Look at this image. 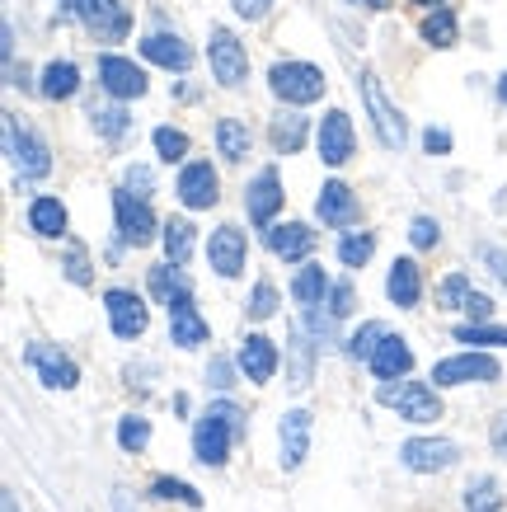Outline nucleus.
Instances as JSON below:
<instances>
[{
    "mask_svg": "<svg viewBox=\"0 0 507 512\" xmlns=\"http://www.w3.org/2000/svg\"><path fill=\"white\" fill-rule=\"evenodd\" d=\"M235 10H240V15L245 19H263L268 15V5H273V0H231Z\"/></svg>",
    "mask_w": 507,
    "mask_h": 512,
    "instance_id": "51",
    "label": "nucleus"
},
{
    "mask_svg": "<svg viewBox=\"0 0 507 512\" xmlns=\"http://www.w3.org/2000/svg\"><path fill=\"white\" fill-rule=\"evenodd\" d=\"M216 198H221V179H216L212 165H207V160L184 165V174H179V202L193 207V212H202V207H212Z\"/></svg>",
    "mask_w": 507,
    "mask_h": 512,
    "instance_id": "14",
    "label": "nucleus"
},
{
    "mask_svg": "<svg viewBox=\"0 0 507 512\" xmlns=\"http://www.w3.org/2000/svg\"><path fill=\"white\" fill-rule=\"evenodd\" d=\"M465 508H470V512H498V508H503V494H498V484H493V480L470 484V494H465Z\"/></svg>",
    "mask_w": 507,
    "mask_h": 512,
    "instance_id": "37",
    "label": "nucleus"
},
{
    "mask_svg": "<svg viewBox=\"0 0 507 512\" xmlns=\"http://www.w3.org/2000/svg\"><path fill=\"white\" fill-rule=\"evenodd\" d=\"M141 57L155 66H165V71H188L193 66V52L179 33H151L146 43H141Z\"/></svg>",
    "mask_w": 507,
    "mask_h": 512,
    "instance_id": "20",
    "label": "nucleus"
},
{
    "mask_svg": "<svg viewBox=\"0 0 507 512\" xmlns=\"http://www.w3.org/2000/svg\"><path fill=\"white\" fill-rule=\"evenodd\" d=\"M207 57H212V76L226 85V90H240L249 76V57L240 38L231 29H212V43H207Z\"/></svg>",
    "mask_w": 507,
    "mask_h": 512,
    "instance_id": "7",
    "label": "nucleus"
},
{
    "mask_svg": "<svg viewBox=\"0 0 507 512\" xmlns=\"http://www.w3.org/2000/svg\"><path fill=\"white\" fill-rule=\"evenodd\" d=\"M127 188H137V198H146V193H151V170L132 165V170H127Z\"/></svg>",
    "mask_w": 507,
    "mask_h": 512,
    "instance_id": "50",
    "label": "nucleus"
},
{
    "mask_svg": "<svg viewBox=\"0 0 507 512\" xmlns=\"http://www.w3.org/2000/svg\"><path fill=\"white\" fill-rule=\"evenodd\" d=\"M151 498H179V503H188V508H202V494L193 489V484H184V480H155Z\"/></svg>",
    "mask_w": 507,
    "mask_h": 512,
    "instance_id": "40",
    "label": "nucleus"
},
{
    "mask_svg": "<svg viewBox=\"0 0 507 512\" xmlns=\"http://www.w3.org/2000/svg\"><path fill=\"white\" fill-rule=\"evenodd\" d=\"M315 212H320L329 226H348V221L357 217V198H353V188L348 184H324V193H320V202H315Z\"/></svg>",
    "mask_w": 507,
    "mask_h": 512,
    "instance_id": "24",
    "label": "nucleus"
},
{
    "mask_svg": "<svg viewBox=\"0 0 507 512\" xmlns=\"http://www.w3.org/2000/svg\"><path fill=\"white\" fill-rule=\"evenodd\" d=\"M155 151H160V160H184L188 156V137L184 132H174V127H155Z\"/></svg>",
    "mask_w": 507,
    "mask_h": 512,
    "instance_id": "38",
    "label": "nucleus"
},
{
    "mask_svg": "<svg viewBox=\"0 0 507 512\" xmlns=\"http://www.w3.org/2000/svg\"><path fill=\"white\" fill-rule=\"evenodd\" d=\"M498 99H503V104H507V76L498 80Z\"/></svg>",
    "mask_w": 507,
    "mask_h": 512,
    "instance_id": "55",
    "label": "nucleus"
},
{
    "mask_svg": "<svg viewBox=\"0 0 507 512\" xmlns=\"http://www.w3.org/2000/svg\"><path fill=\"white\" fill-rule=\"evenodd\" d=\"M29 226L38 235H47V240H57V235L66 231V207H62V198H33Z\"/></svg>",
    "mask_w": 507,
    "mask_h": 512,
    "instance_id": "26",
    "label": "nucleus"
},
{
    "mask_svg": "<svg viewBox=\"0 0 507 512\" xmlns=\"http://www.w3.org/2000/svg\"><path fill=\"white\" fill-rule=\"evenodd\" d=\"M268 249H273L277 259H306L310 249H315V231L301 226V221H287V226H268L263 231Z\"/></svg>",
    "mask_w": 507,
    "mask_h": 512,
    "instance_id": "21",
    "label": "nucleus"
},
{
    "mask_svg": "<svg viewBox=\"0 0 507 512\" xmlns=\"http://www.w3.org/2000/svg\"><path fill=\"white\" fill-rule=\"evenodd\" d=\"M357 94H362V104H367L371 113V123H376V137H381V146H390V151H400L404 137H409V127H404V113L385 99L381 90V80L371 76V71H362L357 76Z\"/></svg>",
    "mask_w": 507,
    "mask_h": 512,
    "instance_id": "3",
    "label": "nucleus"
},
{
    "mask_svg": "<svg viewBox=\"0 0 507 512\" xmlns=\"http://www.w3.org/2000/svg\"><path fill=\"white\" fill-rule=\"evenodd\" d=\"M273 146L282 151V156H292V151H301V141H306V118L301 113H282V118H273Z\"/></svg>",
    "mask_w": 507,
    "mask_h": 512,
    "instance_id": "28",
    "label": "nucleus"
},
{
    "mask_svg": "<svg viewBox=\"0 0 507 512\" xmlns=\"http://www.w3.org/2000/svg\"><path fill=\"white\" fill-rule=\"evenodd\" d=\"M151 292L160 296V301H174V296H184L188 292V278L179 273V264H160V268H151Z\"/></svg>",
    "mask_w": 507,
    "mask_h": 512,
    "instance_id": "31",
    "label": "nucleus"
},
{
    "mask_svg": "<svg viewBox=\"0 0 507 512\" xmlns=\"http://www.w3.org/2000/svg\"><path fill=\"white\" fill-rule=\"evenodd\" d=\"M381 404L400 409V419H409V423H437V419H442V400H437V390L423 386V381L381 386Z\"/></svg>",
    "mask_w": 507,
    "mask_h": 512,
    "instance_id": "6",
    "label": "nucleus"
},
{
    "mask_svg": "<svg viewBox=\"0 0 507 512\" xmlns=\"http://www.w3.org/2000/svg\"><path fill=\"white\" fill-rule=\"evenodd\" d=\"M348 311H353V287H348V282H338L334 301H329V315H334V320H343Z\"/></svg>",
    "mask_w": 507,
    "mask_h": 512,
    "instance_id": "47",
    "label": "nucleus"
},
{
    "mask_svg": "<svg viewBox=\"0 0 507 512\" xmlns=\"http://www.w3.org/2000/svg\"><path fill=\"white\" fill-rule=\"evenodd\" d=\"M310 428H315V419H310L306 409H292V414H282V428H277V437H282V470H296L301 461H306V451H310Z\"/></svg>",
    "mask_w": 507,
    "mask_h": 512,
    "instance_id": "18",
    "label": "nucleus"
},
{
    "mask_svg": "<svg viewBox=\"0 0 507 512\" xmlns=\"http://www.w3.org/2000/svg\"><path fill=\"white\" fill-rule=\"evenodd\" d=\"M104 311H108V325H113L118 339H141V334H146V306H141L137 292H123V287L104 292Z\"/></svg>",
    "mask_w": 507,
    "mask_h": 512,
    "instance_id": "12",
    "label": "nucleus"
},
{
    "mask_svg": "<svg viewBox=\"0 0 507 512\" xmlns=\"http://www.w3.org/2000/svg\"><path fill=\"white\" fill-rule=\"evenodd\" d=\"M5 156L15 160V170L24 174V179H43V174L52 170L47 146L19 123V113H5Z\"/></svg>",
    "mask_w": 507,
    "mask_h": 512,
    "instance_id": "5",
    "label": "nucleus"
},
{
    "mask_svg": "<svg viewBox=\"0 0 507 512\" xmlns=\"http://www.w3.org/2000/svg\"><path fill=\"white\" fill-rule=\"evenodd\" d=\"M423 43L456 47V15H451V10H432V15L423 19Z\"/></svg>",
    "mask_w": 507,
    "mask_h": 512,
    "instance_id": "32",
    "label": "nucleus"
},
{
    "mask_svg": "<svg viewBox=\"0 0 507 512\" xmlns=\"http://www.w3.org/2000/svg\"><path fill=\"white\" fill-rule=\"evenodd\" d=\"M423 146H428V156H446V151H451V132H442V127H428Z\"/></svg>",
    "mask_w": 507,
    "mask_h": 512,
    "instance_id": "49",
    "label": "nucleus"
},
{
    "mask_svg": "<svg viewBox=\"0 0 507 512\" xmlns=\"http://www.w3.org/2000/svg\"><path fill=\"white\" fill-rule=\"evenodd\" d=\"M113 212H118V240H123V245L141 249V245H151L155 240V212L146 207V198L118 188V193H113Z\"/></svg>",
    "mask_w": 507,
    "mask_h": 512,
    "instance_id": "8",
    "label": "nucleus"
},
{
    "mask_svg": "<svg viewBox=\"0 0 507 512\" xmlns=\"http://www.w3.org/2000/svg\"><path fill=\"white\" fill-rule=\"evenodd\" d=\"M5 512H19V503H15V494H5Z\"/></svg>",
    "mask_w": 507,
    "mask_h": 512,
    "instance_id": "54",
    "label": "nucleus"
},
{
    "mask_svg": "<svg viewBox=\"0 0 507 512\" xmlns=\"http://www.w3.org/2000/svg\"><path fill=\"white\" fill-rule=\"evenodd\" d=\"M118 442H123V451H141L151 442V423L137 419V414H127V419L118 423Z\"/></svg>",
    "mask_w": 507,
    "mask_h": 512,
    "instance_id": "39",
    "label": "nucleus"
},
{
    "mask_svg": "<svg viewBox=\"0 0 507 512\" xmlns=\"http://www.w3.org/2000/svg\"><path fill=\"white\" fill-rule=\"evenodd\" d=\"M245 428V414L235 404H212L207 414L193 428V456L202 466H226V451H231V437Z\"/></svg>",
    "mask_w": 507,
    "mask_h": 512,
    "instance_id": "1",
    "label": "nucleus"
},
{
    "mask_svg": "<svg viewBox=\"0 0 507 512\" xmlns=\"http://www.w3.org/2000/svg\"><path fill=\"white\" fill-rule=\"evenodd\" d=\"M493 451L507 461V414H498V419H493Z\"/></svg>",
    "mask_w": 507,
    "mask_h": 512,
    "instance_id": "52",
    "label": "nucleus"
},
{
    "mask_svg": "<svg viewBox=\"0 0 507 512\" xmlns=\"http://www.w3.org/2000/svg\"><path fill=\"white\" fill-rule=\"evenodd\" d=\"M66 278L76 282V287H90V259H85V249L76 240L66 245Z\"/></svg>",
    "mask_w": 507,
    "mask_h": 512,
    "instance_id": "43",
    "label": "nucleus"
},
{
    "mask_svg": "<svg viewBox=\"0 0 507 512\" xmlns=\"http://www.w3.org/2000/svg\"><path fill=\"white\" fill-rule=\"evenodd\" d=\"M414 367V348L400 339V334H385L381 348L371 353V372L381 376V381H395V376H404Z\"/></svg>",
    "mask_w": 507,
    "mask_h": 512,
    "instance_id": "22",
    "label": "nucleus"
},
{
    "mask_svg": "<svg viewBox=\"0 0 507 512\" xmlns=\"http://www.w3.org/2000/svg\"><path fill=\"white\" fill-rule=\"evenodd\" d=\"M240 372H245L249 381H273V372H277V348H273V339L249 334L245 348H240Z\"/></svg>",
    "mask_w": 507,
    "mask_h": 512,
    "instance_id": "23",
    "label": "nucleus"
},
{
    "mask_svg": "<svg viewBox=\"0 0 507 512\" xmlns=\"http://www.w3.org/2000/svg\"><path fill=\"white\" fill-rule=\"evenodd\" d=\"M71 15L90 29L94 43H123L132 33V10L123 0H71Z\"/></svg>",
    "mask_w": 507,
    "mask_h": 512,
    "instance_id": "2",
    "label": "nucleus"
},
{
    "mask_svg": "<svg viewBox=\"0 0 507 512\" xmlns=\"http://www.w3.org/2000/svg\"><path fill=\"white\" fill-rule=\"evenodd\" d=\"M432 381L437 386H470V381H498V362L489 353H461V357H446L432 367Z\"/></svg>",
    "mask_w": 507,
    "mask_h": 512,
    "instance_id": "11",
    "label": "nucleus"
},
{
    "mask_svg": "<svg viewBox=\"0 0 507 512\" xmlns=\"http://www.w3.org/2000/svg\"><path fill=\"white\" fill-rule=\"evenodd\" d=\"M231 376H235L231 362H226V357H212V367H207V381H212L216 390H231V386H235Z\"/></svg>",
    "mask_w": 507,
    "mask_h": 512,
    "instance_id": "46",
    "label": "nucleus"
},
{
    "mask_svg": "<svg viewBox=\"0 0 507 512\" xmlns=\"http://www.w3.org/2000/svg\"><path fill=\"white\" fill-rule=\"evenodd\" d=\"M324 268H315V264H306L301 273H296V282H292V296L301 301V306H320L324 301Z\"/></svg>",
    "mask_w": 507,
    "mask_h": 512,
    "instance_id": "30",
    "label": "nucleus"
},
{
    "mask_svg": "<svg viewBox=\"0 0 507 512\" xmlns=\"http://www.w3.org/2000/svg\"><path fill=\"white\" fill-rule=\"evenodd\" d=\"M465 315L484 325V320H489V315H493V301H489V296H484V292H470V301H465Z\"/></svg>",
    "mask_w": 507,
    "mask_h": 512,
    "instance_id": "48",
    "label": "nucleus"
},
{
    "mask_svg": "<svg viewBox=\"0 0 507 512\" xmlns=\"http://www.w3.org/2000/svg\"><path fill=\"white\" fill-rule=\"evenodd\" d=\"M38 90H43V99H71L80 90V71L71 62H52L38 80Z\"/></svg>",
    "mask_w": 507,
    "mask_h": 512,
    "instance_id": "27",
    "label": "nucleus"
},
{
    "mask_svg": "<svg viewBox=\"0 0 507 512\" xmlns=\"http://www.w3.org/2000/svg\"><path fill=\"white\" fill-rule=\"evenodd\" d=\"M99 85H104L113 99H141V94H146V76H141V66L127 62V57H113V52L99 57Z\"/></svg>",
    "mask_w": 507,
    "mask_h": 512,
    "instance_id": "13",
    "label": "nucleus"
},
{
    "mask_svg": "<svg viewBox=\"0 0 507 512\" xmlns=\"http://www.w3.org/2000/svg\"><path fill=\"white\" fill-rule=\"evenodd\" d=\"M216 146H221L226 160H245L249 156V127L235 123V118H221V123H216Z\"/></svg>",
    "mask_w": 507,
    "mask_h": 512,
    "instance_id": "29",
    "label": "nucleus"
},
{
    "mask_svg": "<svg viewBox=\"0 0 507 512\" xmlns=\"http://www.w3.org/2000/svg\"><path fill=\"white\" fill-rule=\"evenodd\" d=\"M409 240H414L418 249H432V245H437V221H432V217H414V226H409Z\"/></svg>",
    "mask_w": 507,
    "mask_h": 512,
    "instance_id": "45",
    "label": "nucleus"
},
{
    "mask_svg": "<svg viewBox=\"0 0 507 512\" xmlns=\"http://www.w3.org/2000/svg\"><path fill=\"white\" fill-rule=\"evenodd\" d=\"M353 5H367V10H385V0H353Z\"/></svg>",
    "mask_w": 507,
    "mask_h": 512,
    "instance_id": "53",
    "label": "nucleus"
},
{
    "mask_svg": "<svg viewBox=\"0 0 507 512\" xmlns=\"http://www.w3.org/2000/svg\"><path fill=\"white\" fill-rule=\"evenodd\" d=\"M207 320L198 315V306H193V296H174L169 301V339L179 343V348H198V343H207Z\"/></svg>",
    "mask_w": 507,
    "mask_h": 512,
    "instance_id": "16",
    "label": "nucleus"
},
{
    "mask_svg": "<svg viewBox=\"0 0 507 512\" xmlns=\"http://www.w3.org/2000/svg\"><path fill=\"white\" fill-rule=\"evenodd\" d=\"M165 254H169V264H184L188 254H193V226L188 221H169L165 226Z\"/></svg>",
    "mask_w": 507,
    "mask_h": 512,
    "instance_id": "34",
    "label": "nucleus"
},
{
    "mask_svg": "<svg viewBox=\"0 0 507 512\" xmlns=\"http://www.w3.org/2000/svg\"><path fill=\"white\" fill-rule=\"evenodd\" d=\"M277 207H282V184H277V170H263L254 184H249V193H245V212H249V221L254 226H273V217H277Z\"/></svg>",
    "mask_w": 507,
    "mask_h": 512,
    "instance_id": "17",
    "label": "nucleus"
},
{
    "mask_svg": "<svg viewBox=\"0 0 507 512\" xmlns=\"http://www.w3.org/2000/svg\"><path fill=\"white\" fill-rule=\"evenodd\" d=\"M371 254H376V235H367V231H362V235H348V240L338 245V259H343L348 268H362Z\"/></svg>",
    "mask_w": 507,
    "mask_h": 512,
    "instance_id": "36",
    "label": "nucleus"
},
{
    "mask_svg": "<svg viewBox=\"0 0 507 512\" xmlns=\"http://www.w3.org/2000/svg\"><path fill=\"white\" fill-rule=\"evenodd\" d=\"M381 339H385V325H362L353 339H348V357H367L371 362V353L381 348Z\"/></svg>",
    "mask_w": 507,
    "mask_h": 512,
    "instance_id": "41",
    "label": "nucleus"
},
{
    "mask_svg": "<svg viewBox=\"0 0 507 512\" xmlns=\"http://www.w3.org/2000/svg\"><path fill=\"white\" fill-rule=\"evenodd\" d=\"M320 160L324 165H348L353 160V123L343 109H329L320 123Z\"/></svg>",
    "mask_w": 507,
    "mask_h": 512,
    "instance_id": "15",
    "label": "nucleus"
},
{
    "mask_svg": "<svg viewBox=\"0 0 507 512\" xmlns=\"http://www.w3.org/2000/svg\"><path fill=\"white\" fill-rule=\"evenodd\" d=\"M62 5H71V0H62Z\"/></svg>",
    "mask_w": 507,
    "mask_h": 512,
    "instance_id": "57",
    "label": "nucleus"
},
{
    "mask_svg": "<svg viewBox=\"0 0 507 512\" xmlns=\"http://www.w3.org/2000/svg\"><path fill=\"white\" fill-rule=\"evenodd\" d=\"M273 311H277L273 282H259V287H254V296H249V315H254V320H268Z\"/></svg>",
    "mask_w": 507,
    "mask_h": 512,
    "instance_id": "44",
    "label": "nucleus"
},
{
    "mask_svg": "<svg viewBox=\"0 0 507 512\" xmlns=\"http://www.w3.org/2000/svg\"><path fill=\"white\" fill-rule=\"evenodd\" d=\"M268 85L282 104H315L324 94V71L310 62H277L268 71Z\"/></svg>",
    "mask_w": 507,
    "mask_h": 512,
    "instance_id": "4",
    "label": "nucleus"
},
{
    "mask_svg": "<svg viewBox=\"0 0 507 512\" xmlns=\"http://www.w3.org/2000/svg\"><path fill=\"white\" fill-rule=\"evenodd\" d=\"M456 343H470V348H507V329L503 325H489V320H484V325H461L456 329Z\"/></svg>",
    "mask_w": 507,
    "mask_h": 512,
    "instance_id": "33",
    "label": "nucleus"
},
{
    "mask_svg": "<svg viewBox=\"0 0 507 512\" xmlns=\"http://www.w3.org/2000/svg\"><path fill=\"white\" fill-rule=\"evenodd\" d=\"M385 292H390L395 306H418V296H423V278H418L414 259H395L390 278H385Z\"/></svg>",
    "mask_w": 507,
    "mask_h": 512,
    "instance_id": "25",
    "label": "nucleus"
},
{
    "mask_svg": "<svg viewBox=\"0 0 507 512\" xmlns=\"http://www.w3.org/2000/svg\"><path fill=\"white\" fill-rule=\"evenodd\" d=\"M414 5H432V10H437V5H442V0H414Z\"/></svg>",
    "mask_w": 507,
    "mask_h": 512,
    "instance_id": "56",
    "label": "nucleus"
},
{
    "mask_svg": "<svg viewBox=\"0 0 507 512\" xmlns=\"http://www.w3.org/2000/svg\"><path fill=\"white\" fill-rule=\"evenodd\" d=\"M470 301V278L465 273H451V278L437 287V311H465Z\"/></svg>",
    "mask_w": 507,
    "mask_h": 512,
    "instance_id": "35",
    "label": "nucleus"
},
{
    "mask_svg": "<svg viewBox=\"0 0 507 512\" xmlns=\"http://www.w3.org/2000/svg\"><path fill=\"white\" fill-rule=\"evenodd\" d=\"M400 461L418 475H437V470H451L461 461V451L456 442H442V437H409L400 447Z\"/></svg>",
    "mask_w": 507,
    "mask_h": 512,
    "instance_id": "9",
    "label": "nucleus"
},
{
    "mask_svg": "<svg viewBox=\"0 0 507 512\" xmlns=\"http://www.w3.org/2000/svg\"><path fill=\"white\" fill-rule=\"evenodd\" d=\"M207 259H212V268L221 278H235L245 268V235L235 226H216L212 240H207Z\"/></svg>",
    "mask_w": 507,
    "mask_h": 512,
    "instance_id": "19",
    "label": "nucleus"
},
{
    "mask_svg": "<svg viewBox=\"0 0 507 512\" xmlns=\"http://www.w3.org/2000/svg\"><path fill=\"white\" fill-rule=\"evenodd\" d=\"M24 362H29L33 372H38V381L52 390H71L80 381L76 362H71L62 348H52V343H29V348H24Z\"/></svg>",
    "mask_w": 507,
    "mask_h": 512,
    "instance_id": "10",
    "label": "nucleus"
},
{
    "mask_svg": "<svg viewBox=\"0 0 507 512\" xmlns=\"http://www.w3.org/2000/svg\"><path fill=\"white\" fill-rule=\"evenodd\" d=\"M94 127H99V137H108V141H118L127 132V109H94Z\"/></svg>",
    "mask_w": 507,
    "mask_h": 512,
    "instance_id": "42",
    "label": "nucleus"
}]
</instances>
